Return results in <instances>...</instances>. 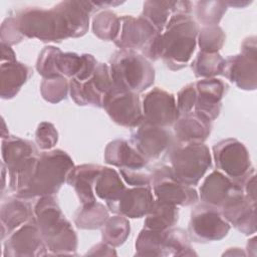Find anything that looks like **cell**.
I'll return each instance as SVG.
<instances>
[{
  "label": "cell",
  "mask_w": 257,
  "mask_h": 257,
  "mask_svg": "<svg viewBox=\"0 0 257 257\" xmlns=\"http://www.w3.org/2000/svg\"><path fill=\"white\" fill-rule=\"evenodd\" d=\"M198 32V25L190 15L175 14L143 55L150 60L161 58L169 69L178 71L190 61L197 44Z\"/></svg>",
  "instance_id": "1"
},
{
  "label": "cell",
  "mask_w": 257,
  "mask_h": 257,
  "mask_svg": "<svg viewBox=\"0 0 257 257\" xmlns=\"http://www.w3.org/2000/svg\"><path fill=\"white\" fill-rule=\"evenodd\" d=\"M34 215L47 249L54 255L75 254L77 236L63 215L54 196L38 198Z\"/></svg>",
  "instance_id": "2"
},
{
  "label": "cell",
  "mask_w": 257,
  "mask_h": 257,
  "mask_svg": "<svg viewBox=\"0 0 257 257\" xmlns=\"http://www.w3.org/2000/svg\"><path fill=\"white\" fill-rule=\"evenodd\" d=\"M73 168V161L66 152L60 149L45 151L39 154L28 183L16 196L27 200L54 196Z\"/></svg>",
  "instance_id": "3"
},
{
  "label": "cell",
  "mask_w": 257,
  "mask_h": 257,
  "mask_svg": "<svg viewBox=\"0 0 257 257\" xmlns=\"http://www.w3.org/2000/svg\"><path fill=\"white\" fill-rule=\"evenodd\" d=\"M109 71L115 88L140 93L155 80L151 62L135 50L119 49L109 59Z\"/></svg>",
  "instance_id": "4"
},
{
  "label": "cell",
  "mask_w": 257,
  "mask_h": 257,
  "mask_svg": "<svg viewBox=\"0 0 257 257\" xmlns=\"http://www.w3.org/2000/svg\"><path fill=\"white\" fill-rule=\"evenodd\" d=\"M1 155L8 170L9 188L17 193L27 184L39 153L30 141L9 136L2 139Z\"/></svg>",
  "instance_id": "5"
},
{
  "label": "cell",
  "mask_w": 257,
  "mask_h": 257,
  "mask_svg": "<svg viewBox=\"0 0 257 257\" xmlns=\"http://www.w3.org/2000/svg\"><path fill=\"white\" fill-rule=\"evenodd\" d=\"M168 156L175 176L192 187L199 183L212 164L209 148L204 143H176Z\"/></svg>",
  "instance_id": "6"
},
{
  "label": "cell",
  "mask_w": 257,
  "mask_h": 257,
  "mask_svg": "<svg viewBox=\"0 0 257 257\" xmlns=\"http://www.w3.org/2000/svg\"><path fill=\"white\" fill-rule=\"evenodd\" d=\"M222 75L237 87L255 90L257 87V44L256 37L250 36L241 44V53L225 59Z\"/></svg>",
  "instance_id": "7"
},
{
  "label": "cell",
  "mask_w": 257,
  "mask_h": 257,
  "mask_svg": "<svg viewBox=\"0 0 257 257\" xmlns=\"http://www.w3.org/2000/svg\"><path fill=\"white\" fill-rule=\"evenodd\" d=\"M151 186L156 199L176 206H190L199 199L196 189L182 183L175 176L171 166H156L152 170Z\"/></svg>",
  "instance_id": "8"
},
{
  "label": "cell",
  "mask_w": 257,
  "mask_h": 257,
  "mask_svg": "<svg viewBox=\"0 0 257 257\" xmlns=\"http://www.w3.org/2000/svg\"><path fill=\"white\" fill-rule=\"evenodd\" d=\"M230 228V223L214 206L202 203L191 212L188 230L195 242L219 241L227 236Z\"/></svg>",
  "instance_id": "9"
},
{
  "label": "cell",
  "mask_w": 257,
  "mask_h": 257,
  "mask_svg": "<svg viewBox=\"0 0 257 257\" xmlns=\"http://www.w3.org/2000/svg\"><path fill=\"white\" fill-rule=\"evenodd\" d=\"M15 18L23 36L48 42L62 40L56 15L52 8L26 7L19 10Z\"/></svg>",
  "instance_id": "10"
},
{
  "label": "cell",
  "mask_w": 257,
  "mask_h": 257,
  "mask_svg": "<svg viewBox=\"0 0 257 257\" xmlns=\"http://www.w3.org/2000/svg\"><path fill=\"white\" fill-rule=\"evenodd\" d=\"M114 88L109 66L97 63L93 74L83 82L74 78L69 81V93L78 105H92L102 107L106 95Z\"/></svg>",
  "instance_id": "11"
},
{
  "label": "cell",
  "mask_w": 257,
  "mask_h": 257,
  "mask_svg": "<svg viewBox=\"0 0 257 257\" xmlns=\"http://www.w3.org/2000/svg\"><path fill=\"white\" fill-rule=\"evenodd\" d=\"M131 144L148 161H155L169 155L176 144V139L167 127L143 120L132 132Z\"/></svg>",
  "instance_id": "12"
},
{
  "label": "cell",
  "mask_w": 257,
  "mask_h": 257,
  "mask_svg": "<svg viewBox=\"0 0 257 257\" xmlns=\"http://www.w3.org/2000/svg\"><path fill=\"white\" fill-rule=\"evenodd\" d=\"M60 32L63 40L83 36L89 25V15L99 8L92 1H61L54 5Z\"/></svg>",
  "instance_id": "13"
},
{
  "label": "cell",
  "mask_w": 257,
  "mask_h": 257,
  "mask_svg": "<svg viewBox=\"0 0 257 257\" xmlns=\"http://www.w3.org/2000/svg\"><path fill=\"white\" fill-rule=\"evenodd\" d=\"M102 107L116 124L135 128L144 120L138 93L113 88L104 98Z\"/></svg>",
  "instance_id": "14"
},
{
  "label": "cell",
  "mask_w": 257,
  "mask_h": 257,
  "mask_svg": "<svg viewBox=\"0 0 257 257\" xmlns=\"http://www.w3.org/2000/svg\"><path fill=\"white\" fill-rule=\"evenodd\" d=\"M216 167L233 180L244 177L252 168L246 147L236 139H225L213 147Z\"/></svg>",
  "instance_id": "15"
},
{
  "label": "cell",
  "mask_w": 257,
  "mask_h": 257,
  "mask_svg": "<svg viewBox=\"0 0 257 257\" xmlns=\"http://www.w3.org/2000/svg\"><path fill=\"white\" fill-rule=\"evenodd\" d=\"M6 257H33L47 255V247L36 220L25 223L13 231L4 243Z\"/></svg>",
  "instance_id": "16"
},
{
  "label": "cell",
  "mask_w": 257,
  "mask_h": 257,
  "mask_svg": "<svg viewBox=\"0 0 257 257\" xmlns=\"http://www.w3.org/2000/svg\"><path fill=\"white\" fill-rule=\"evenodd\" d=\"M142 110L145 121L163 127L174 124L180 116L174 94L160 87H154L146 93Z\"/></svg>",
  "instance_id": "17"
},
{
  "label": "cell",
  "mask_w": 257,
  "mask_h": 257,
  "mask_svg": "<svg viewBox=\"0 0 257 257\" xmlns=\"http://www.w3.org/2000/svg\"><path fill=\"white\" fill-rule=\"evenodd\" d=\"M199 191L203 203L219 210L244 195L241 185L220 171L211 172L203 181Z\"/></svg>",
  "instance_id": "18"
},
{
  "label": "cell",
  "mask_w": 257,
  "mask_h": 257,
  "mask_svg": "<svg viewBox=\"0 0 257 257\" xmlns=\"http://www.w3.org/2000/svg\"><path fill=\"white\" fill-rule=\"evenodd\" d=\"M158 34L143 17L125 15L120 17L119 32L113 42L119 49L139 50L142 53Z\"/></svg>",
  "instance_id": "19"
},
{
  "label": "cell",
  "mask_w": 257,
  "mask_h": 257,
  "mask_svg": "<svg viewBox=\"0 0 257 257\" xmlns=\"http://www.w3.org/2000/svg\"><path fill=\"white\" fill-rule=\"evenodd\" d=\"M155 202L151 187H133L125 189L113 203L106 205L114 214L128 218H142L152 209Z\"/></svg>",
  "instance_id": "20"
},
{
  "label": "cell",
  "mask_w": 257,
  "mask_h": 257,
  "mask_svg": "<svg viewBox=\"0 0 257 257\" xmlns=\"http://www.w3.org/2000/svg\"><path fill=\"white\" fill-rule=\"evenodd\" d=\"M196 103L195 112L213 121L220 113L222 98L225 93V83L216 77L202 78L195 82Z\"/></svg>",
  "instance_id": "21"
},
{
  "label": "cell",
  "mask_w": 257,
  "mask_h": 257,
  "mask_svg": "<svg viewBox=\"0 0 257 257\" xmlns=\"http://www.w3.org/2000/svg\"><path fill=\"white\" fill-rule=\"evenodd\" d=\"M1 237L9 236L13 231L35 220L34 209H32L27 199L20 197H9L2 202L0 208Z\"/></svg>",
  "instance_id": "22"
},
{
  "label": "cell",
  "mask_w": 257,
  "mask_h": 257,
  "mask_svg": "<svg viewBox=\"0 0 257 257\" xmlns=\"http://www.w3.org/2000/svg\"><path fill=\"white\" fill-rule=\"evenodd\" d=\"M211 120L195 111L181 114L173 124L174 136L177 143H204L211 134Z\"/></svg>",
  "instance_id": "23"
},
{
  "label": "cell",
  "mask_w": 257,
  "mask_h": 257,
  "mask_svg": "<svg viewBox=\"0 0 257 257\" xmlns=\"http://www.w3.org/2000/svg\"><path fill=\"white\" fill-rule=\"evenodd\" d=\"M191 10L192 3L189 1H146L141 17L162 33L173 15H190Z\"/></svg>",
  "instance_id": "24"
},
{
  "label": "cell",
  "mask_w": 257,
  "mask_h": 257,
  "mask_svg": "<svg viewBox=\"0 0 257 257\" xmlns=\"http://www.w3.org/2000/svg\"><path fill=\"white\" fill-rule=\"evenodd\" d=\"M224 218L245 235L256 232V202L245 194L220 209Z\"/></svg>",
  "instance_id": "25"
},
{
  "label": "cell",
  "mask_w": 257,
  "mask_h": 257,
  "mask_svg": "<svg viewBox=\"0 0 257 257\" xmlns=\"http://www.w3.org/2000/svg\"><path fill=\"white\" fill-rule=\"evenodd\" d=\"M102 166L83 164L74 166L69 172L66 183L75 190L81 206L91 205L96 202L94 194V183Z\"/></svg>",
  "instance_id": "26"
},
{
  "label": "cell",
  "mask_w": 257,
  "mask_h": 257,
  "mask_svg": "<svg viewBox=\"0 0 257 257\" xmlns=\"http://www.w3.org/2000/svg\"><path fill=\"white\" fill-rule=\"evenodd\" d=\"M104 162L108 165L126 168L142 169L148 166L149 161L125 140L116 139L109 142L104 150Z\"/></svg>",
  "instance_id": "27"
},
{
  "label": "cell",
  "mask_w": 257,
  "mask_h": 257,
  "mask_svg": "<svg viewBox=\"0 0 257 257\" xmlns=\"http://www.w3.org/2000/svg\"><path fill=\"white\" fill-rule=\"evenodd\" d=\"M31 75L30 68L16 61L2 62L0 71V94L4 99L14 97Z\"/></svg>",
  "instance_id": "28"
},
{
  "label": "cell",
  "mask_w": 257,
  "mask_h": 257,
  "mask_svg": "<svg viewBox=\"0 0 257 257\" xmlns=\"http://www.w3.org/2000/svg\"><path fill=\"white\" fill-rule=\"evenodd\" d=\"M118 173L111 168L102 167L94 183V194L106 205L115 202L125 190Z\"/></svg>",
  "instance_id": "29"
},
{
  "label": "cell",
  "mask_w": 257,
  "mask_h": 257,
  "mask_svg": "<svg viewBox=\"0 0 257 257\" xmlns=\"http://www.w3.org/2000/svg\"><path fill=\"white\" fill-rule=\"evenodd\" d=\"M179 219L176 205L156 199L150 212L146 215L144 227L153 230H168L175 226Z\"/></svg>",
  "instance_id": "30"
},
{
  "label": "cell",
  "mask_w": 257,
  "mask_h": 257,
  "mask_svg": "<svg viewBox=\"0 0 257 257\" xmlns=\"http://www.w3.org/2000/svg\"><path fill=\"white\" fill-rule=\"evenodd\" d=\"M167 230L145 228L136 240L137 256H166Z\"/></svg>",
  "instance_id": "31"
},
{
  "label": "cell",
  "mask_w": 257,
  "mask_h": 257,
  "mask_svg": "<svg viewBox=\"0 0 257 257\" xmlns=\"http://www.w3.org/2000/svg\"><path fill=\"white\" fill-rule=\"evenodd\" d=\"M130 231L131 226L126 217L115 214V216L108 217L101 226L102 242L112 247H118L125 242Z\"/></svg>",
  "instance_id": "32"
},
{
  "label": "cell",
  "mask_w": 257,
  "mask_h": 257,
  "mask_svg": "<svg viewBox=\"0 0 257 257\" xmlns=\"http://www.w3.org/2000/svg\"><path fill=\"white\" fill-rule=\"evenodd\" d=\"M108 218V210L101 203L81 206L74 214V224L79 229L93 230L101 228Z\"/></svg>",
  "instance_id": "33"
},
{
  "label": "cell",
  "mask_w": 257,
  "mask_h": 257,
  "mask_svg": "<svg viewBox=\"0 0 257 257\" xmlns=\"http://www.w3.org/2000/svg\"><path fill=\"white\" fill-rule=\"evenodd\" d=\"M225 59L219 54L200 51L193 60L191 67L197 77L212 78L222 74Z\"/></svg>",
  "instance_id": "34"
},
{
  "label": "cell",
  "mask_w": 257,
  "mask_h": 257,
  "mask_svg": "<svg viewBox=\"0 0 257 257\" xmlns=\"http://www.w3.org/2000/svg\"><path fill=\"white\" fill-rule=\"evenodd\" d=\"M120 28V17L110 10L98 12L92 19V31L96 37L105 41H114Z\"/></svg>",
  "instance_id": "35"
},
{
  "label": "cell",
  "mask_w": 257,
  "mask_h": 257,
  "mask_svg": "<svg viewBox=\"0 0 257 257\" xmlns=\"http://www.w3.org/2000/svg\"><path fill=\"white\" fill-rule=\"evenodd\" d=\"M227 7L225 1H198L195 3V15L204 26L218 25Z\"/></svg>",
  "instance_id": "36"
},
{
  "label": "cell",
  "mask_w": 257,
  "mask_h": 257,
  "mask_svg": "<svg viewBox=\"0 0 257 257\" xmlns=\"http://www.w3.org/2000/svg\"><path fill=\"white\" fill-rule=\"evenodd\" d=\"M188 234L180 228L167 230L166 256H196Z\"/></svg>",
  "instance_id": "37"
},
{
  "label": "cell",
  "mask_w": 257,
  "mask_h": 257,
  "mask_svg": "<svg viewBox=\"0 0 257 257\" xmlns=\"http://www.w3.org/2000/svg\"><path fill=\"white\" fill-rule=\"evenodd\" d=\"M198 44L200 51L208 53L218 52L224 45L226 35L218 25L204 26L198 32Z\"/></svg>",
  "instance_id": "38"
},
{
  "label": "cell",
  "mask_w": 257,
  "mask_h": 257,
  "mask_svg": "<svg viewBox=\"0 0 257 257\" xmlns=\"http://www.w3.org/2000/svg\"><path fill=\"white\" fill-rule=\"evenodd\" d=\"M69 90V82L65 77L44 78L40 85L42 97L51 103L63 100Z\"/></svg>",
  "instance_id": "39"
},
{
  "label": "cell",
  "mask_w": 257,
  "mask_h": 257,
  "mask_svg": "<svg viewBox=\"0 0 257 257\" xmlns=\"http://www.w3.org/2000/svg\"><path fill=\"white\" fill-rule=\"evenodd\" d=\"M81 66V55L74 52H62L56 56L55 73L57 77L73 78Z\"/></svg>",
  "instance_id": "40"
},
{
  "label": "cell",
  "mask_w": 257,
  "mask_h": 257,
  "mask_svg": "<svg viewBox=\"0 0 257 257\" xmlns=\"http://www.w3.org/2000/svg\"><path fill=\"white\" fill-rule=\"evenodd\" d=\"M59 51L58 47L45 46L40 52L36 62V69L43 78L57 77L55 73V60Z\"/></svg>",
  "instance_id": "41"
},
{
  "label": "cell",
  "mask_w": 257,
  "mask_h": 257,
  "mask_svg": "<svg viewBox=\"0 0 257 257\" xmlns=\"http://www.w3.org/2000/svg\"><path fill=\"white\" fill-rule=\"evenodd\" d=\"M57 141L58 133L51 122L42 121L38 124L35 132V142L41 150H51L56 145Z\"/></svg>",
  "instance_id": "42"
},
{
  "label": "cell",
  "mask_w": 257,
  "mask_h": 257,
  "mask_svg": "<svg viewBox=\"0 0 257 257\" xmlns=\"http://www.w3.org/2000/svg\"><path fill=\"white\" fill-rule=\"evenodd\" d=\"M119 173L126 184L132 187H151L152 170L148 167L142 169L119 168Z\"/></svg>",
  "instance_id": "43"
},
{
  "label": "cell",
  "mask_w": 257,
  "mask_h": 257,
  "mask_svg": "<svg viewBox=\"0 0 257 257\" xmlns=\"http://www.w3.org/2000/svg\"><path fill=\"white\" fill-rule=\"evenodd\" d=\"M23 35L18 28L15 16L7 17L1 24V44L8 46L19 43L23 39Z\"/></svg>",
  "instance_id": "44"
},
{
  "label": "cell",
  "mask_w": 257,
  "mask_h": 257,
  "mask_svg": "<svg viewBox=\"0 0 257 257\" xmlns=\"http://www.w3.org/2000/svg\"><path fill=\"white\" fill-rule=\"evenodd\" d=\"M196 88L195 83H189L185 85L177 95V107L180 115L192 111L196 103Z\"/></svg>",
  "instance_id": "45"
},
{
  "label": "cell",
  "mask_w": 257,
  "mask_h": 257,
  "mask_svg": "<svg viewBox=\"0 0 257 257\" xmlns=\"http://www.w3.org/2000/svg\"><path fill=\"white\" fill-rule=\"evenodd\" d=\"M96 66L97 61L91 54H81V66L79 68V71L73 78L80 82L85 81L93 74Z\"/></svg>",
  "instance_id": "46"
},
{
  "label": "cell",
  "mask_w": 257,
  "mask_h": 257,
  "mask_svg": "<svg viewBox=\"0 0 257 257\" xmlns=\"http://www.w3.org/2000/svg\"><path fill=\"white\" fill-rule=\"evenodd\" d=\"M86 255H100V256H110V255H116V252L114 251L112 246L107 245L106 243H98L95 246H93L89 252L86 253Z\"/></svg>",
  "instance_id": "47"
},
{
  "label": "cell",
  "mask_w": 257,
  "mask_h": 257,
  "mask_svg": "<svg viewBox=\"0 0 257 257\" xmlns=\"http://www.w3.org/2000/svg\"><path fill=\"white\" fill-rule=\"evenodd\" d=\"M16 61V56L13 49L5 44H1V63Z\"/></svg>",
  "instance_id": "48"
},
{
  "label": "cell",
  "mask_w": 257,
  "mask_h": 257,
  "mask_svg": "<svg viewBox=\"0 0 257 257\" xmlns=\"http://www.w3.org/2000/svg\"><path fill=\"white\" fill-rule=\"evenodd\" d=\"M251 2H248V1H244V2H240V1H227L226 4L227 6H231V7H245L247 5H249Z\"/></svg>",
  "instance_id": "49"
},
{
  "label": "cell",
  "mask_w": 257,
  "mask_h": 257,
  "mask_svg": "<svg viewBox=\"0 0 257 257\" xmlns=\"http://www.w3.org/2000/svg\"><path fill=\"white\" fill-rule=\"evenodd\" d=\"M256 248H257V244H256V237L254 236L252 239L248 240V243H247V249H250L252 252L253 255H256Z\"/></svg>",
  "instance_id": "50"
},
{
  "label": "cell",
  "mask_w": 257,
  "mask_h": 257,
  "mask_svg": "<svg viewBox=\"0 0 257 257\" xmlns=\"http://www.w3.org/2000/svg\"><path fill=\"white\" fill-rule=\"evenodd\" d=\"M224 255H238V256H240V255H242V256H244V255H246V253H244L240 248L238 249V248H229V250L227 251V252H225L224 253Z\"/></svg>",
  "instance_id": "51"
}]
</instances>
